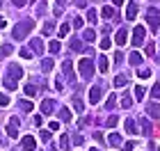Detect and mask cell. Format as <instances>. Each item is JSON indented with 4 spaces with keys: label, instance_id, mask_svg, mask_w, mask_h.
Returning a JSON list of instances; mask_svg holds the SVG:
<instances>
[{
    "label": "cell",
    "instance_id": "obj_1",
    "mask_svg": "<svg viewBox=\"0 0 160 151\" xmlns=\"http://www.w3.org/2000/svg\"><path fill=\"white\" fill-rule=\"evenodd\" d=\"M32 28H34V21H32V18H25L23 23H18L16 28H14V32H12L14 39H25L28 34L32 32Z\"/></svg>",
    "mask_w": 160,
    "mask_h": 151
},
{
    "label": "cell",
    "instance_id": "obj_2",
    "mask_svg": "<svg viewBox=\"0 0 160 151\" xmlns=\"http://www.w3.org/2000/svg\"><path fill=\"white\" fill-rule=\"evenodd\" d=\"M78 67H80V76L82 78H92L94 76V60L92 57H82V60L78 62Z\"/></svg>",
    "mask_w": 160,
    "mask_h": 151
},
{
    "label": "cell",
    "instance_id": "obj_3",
    "mask_svg": "<svg viewBox=\"0 0 160 151\" xmlns=\"http://www.w3.org/2000/svg\"><path fill=\"white\" fill-rule=\"evenodd\" d=\"M147 21H149V30H151V32H158L160 18H158V9H156V7H151V9L147 12Z\"/></svg>",
    "mask_w": 160,
    "mask_h": 151
},
{
    "label": "cell",
    "instance_id": "obj_4",
    "mask_svg": "<svg viewBox=\"0 0 160 151\" xmlns=\"http://www.w3.org/2000/svg\"><path fill=\"white\" fill-rule=\"evenodd\" d=\"M144 34H147V30H144L142 25H137L135 30H133V44H135V46H140L142 41H144Z\"/></svg>",
    "mask_w": 160,
    "mask_h": 151
},
{
    "label": "cell",
    "instance_id": "obj_5",
    "mask_svg": "<svg viewBox=\"0 0 160 151\" xmlns=\"http://www.w3.org/2000/svg\"><path fill=\"white\" fill-rule=\"evenodd\" d=\"M21 147H23L25 151H32V149H37V140H34L32 135H25V138L21 140Z\"/></svg>",
    "mask_w": 160,
    "mask_h": 151
},
{
    "label": "cell",
    "instance_id": "obj_6",
    "mask_svg": "<svg viewBox=\"0 0 160 151\" xmlns=\"http://www.w3.org/2000/svg\"><path fill=\"white\" fill-rule=\"evenodd\" d=\"M7 135H9V138H18V117H14L9 121V126H7Z\"/></svg>",
    "mask_w": 160,
    "mask_h": 151
},
{
    "label": "cell",
    "instance_id": "obj_7",
    "mask_svg": "<svg viewBox=\"0 0 160 151\" xmlns=\"http://www.w3.org/2000/svg\"><path fill=\"white\" fill-rule=\"evenodd\" d=\"M98 101H101V87H98V85H94V87L89 89V103L96 105Z\"/></svg>",
    "mask_w": 160,
    "mask_h": 151
},
{
    "label": "cell",
    "instance_id": "obj_8",
    "mask_svg": "<svg viewBox=\"0 0 160 151\" xmlns=\"http://www.w3.org/2000/svg\"><path fill=\"white\" fill-rule=\"evenodd\" d=\"M7 71H9V78H14V80L23 76V69H21L18 64H9V69H7Z\"/></svg>",
    "mask_w": 160,
    "mask_h": 151
},
{
    "label": "cell",
    "instance_id": "obj_9",
    "mask_svg": "<svg viewBox=\"0 0 160 151\" xmlns=\"http://www.w3.org/2000/svg\"><path fill=\"white\" fill-rule=\"evenodd\" d=\"M114 41H117V46H123L128 41V32H126V28H121V30L117 32V37H114Z\"/></svg>",
    "mask_w": 160,
    "mask_h": 151
},
{
    "label": "cell",
    "instance_id": "obj_10",
    "mask_svg": "<svg viewBox=\"0 0 160 151\" xmlns=\"http://www.w3.org/2000/svg\"><path fill=\"white\" fill-rule=\"evenodd\" d=\"M53 108H55V101H53V98H46V101L41 103V112H43V114H50V112H53Z\"/></svg>",
    "mask_w": 160,
    "mask_h": 151
},
{
    "label": "cell",
    "instance_id": "obj_11",
    "mask_svg": "<svg viewBox=\"0 0 160 151\" xmlns=\"http://www.w3.org/2000/svg\"><path fill=\"white\" fill-rule=\"evenodd\" d=\"M123 126H126V133H128V135H135V133H140V131H137V124H135L133 119H126V121H123Z\"/></svg>",
    "mask_w": 160,
    "mask_h": 151
},
{
    "label": "cell",
    "instance_id": "obj_12",
    "mask_svg": "<svg viewBox=\"0 0 160 151\" xmlns=\"http://www.w3.org/2000/svg\"><path fill=\"white\" fill-rule=\"evenodd\" d=\"M30 48H32L37 55H41V53H43V41H41V39H32V41H30Z\"/></svg>",
    "mask_w": 160,
    "mask_h": 151
},
{
    "label": "cell",
    "instance_id": "obj_13",
    "mask_svg": "<svg viewBox=\"0 0 160 151\" xmlns=\"http://www.w3.org/2000/svg\"><path fill=\"white\" fill-rule=\"evenodd\" d=\"M147 112H149V114H151L153 119H160V105H158V103H149Z\"/></svg>",
    "mask_w": 160,
    "mask_h": 151
},
{
    "label": "cell",
    "instance_id": "obj_14",
    "mask_svg": "<svg viewBox=\"0 0 160 151\" xmlns=\"http://www.w3.org/2000/svg\"><path fill=\"white\" fill-rule=\"evenodd\" d=\"M140 126H142V133H147V135L153 131V126H151V121H149L147 117H142V119H140Z\"/></svg>",
    "mask_w": 160,
    "mask_h": 151
},
{
    "label": "cell",
    "instance_id": "obj_15",
    "mask_svg": "<svg viewBox=\"0 0 160 151\" xmlns=\"http://www.w3.org/2000/svg\"><path fill=\"white\" fill-rule=\"evenodd\" d=\"M135 16H137V5H135V3H130V5H128V9H126V18H128V21H133Z\"/></svg>",
    "mask_w": 160,
    "mask_h": 151
},
{
    "label": "cell",
    "instance_id": "obj_16",
    "mask_svg": "<svg viewBox=\"0 0 160 151\" xmlns=\"http://www.w3.org/2000/svg\"><path fill=\"white\" fill-rule=\"evenodd\" d=\"M128 62L133 64V67H140V64H142V55L140 53H130L128 55Z\"/></svg>",
    "mask_w": 160,
    "mask_h": 151
},
{
    "label": "cell",
    "instance_id": "obj_17",
    "mask_svg": "<svg viewBox=\"0 0 160 151\" xmlns=\"http://www.w3.org/2000/svg\"><path fill=\"white\" fill-rule=\"evenodd\" d=\"M53 64H55V62H53V57H46V60L41 62V71H43V73H48V71L53 69Z\"/></svg>",
    "mask_w": 160,
    "mask_h": 151
},
{
    "label": "cell",
    "instance_id": "obj_18",
    "mask_svg": "<svg viewBox=\"0 0 160 151\" xmlns=\"http://www.w3.org/2000/svg\"><path fill=\"white\" fill-rule=\"evenodd\" d=\"M108 67H110V64H108V57H98V71L101 73H108Z\"/></svg>",
    "mask_w": 160,
    "mask_h": 151
},
{
    "label": "cell",
    "instance_id": "obj_19",
    "mask_svg": "<svg viewBox=\"0 0 160 151\" xmlns=\"http://www.w3.org/2000/svg\"><path fill=\"white\" fill-rule=\"evenodd\" d=\"M2 85H5L7 89H16V80H14V78H9V76L2 78Z\"/></svg>",
    "mask_w": 160,
    "mask_h": 151
},
{
    "label": "cell",
    "instance_id": "obj_20",
    "mask_svg": "<svg viewBox=\"0 0 160 151\" xmlns=\"http://www.w3.org/2000/svg\"><path fill=\"white\" fill-rule=\"evenodd\" d=\"M108 142H110L112 147H119V144H121V138H119L117 133H110V138H108Z\"/></svg>",
    "mask_w": 160,
    "mask_h": 151
},
{
    "label": "cell",
    "instance_id": "obj_21",
    "mask_svg": "<svg viewBox=\"0 0 160 151\" xmlns=\"http://www.w3.org/2000/svg\"><path fill=\"white\" fill-rule=\"evenodd\" d=\"M60 119L62 121H71V110H69V108H62V110H60Z\"/></svg>",
    "mask_w": 160,
    "mask_h": 151
},
{
    "label": "cell",
    "instance_id": "obj_22",
    "mask_svg": "<svg viewBox=\"0 0 160 151\" xmlns=\"http://www.w3.org/2000/svg\"><path fill=\"white\" fill-rule=\"evenodd\" d=\"M126 83H128V78H126V76H123V73H121V76H117V78H114V87H123V85H126Z\"/></svg>",
    "mask_w": 160,
    "mask_h": 151
},
{
    "label": "cell",
    "instance_id": "obj_23",
    "mask_svg": "<svg viewBox=\"0 0 160 151\" xmlns=\"http://www.w3.org/2000/svg\"><path fill=\"white\" fill-rule=\"evenodd\" d=\"M69 30H71V25H69V23H64V25L60 28V32H57V37H60V39H64V37L69 34Z\"/></svg>",
    "mask_w": 160,
    "mask_h": 151
},
{
    "label": "cell",
    "instance_id": "obj_24",
    "mask_svg": "<svg viewBox=\"0 0 160 151\" xmlns=\"http://www.w3.org/2000/svg\"><path fill=\"white\" fill-rule=\"evenodd\" d=\"M82 37H85V41H94V39H96V32H94V30H85Z\"/></svg>",
    "mask_w": 160,
    "mask_h": 151
},
{
    "label": "cell",
    "instance_id": "obj_25",
    "mask_svg": "<svg viewBox=\"0 0 160 151\" xmlns=\"http://www.w3.org/2000/svg\"><path fill=\"white\" fill-rule=\"evenodd\" d=\"M48 48H50V53H60V48H62V46H60V39L50 41V46H48Z\"/></svg>",
    "mask_w": 160,
    "mask_h": 151
},
{
    "label": "cell",
    "instance_id": "obj_26",
    "mask_svg": "<svg viewBox=\"0 0 160 151\" xmlns=\"http://www.w3.org/2000/svg\"><path fill=\"white\" fill-rule=\"evenodd\" d=\"M103 18H114V9L112 7H103Z\"/></svg>",
    "mask_w": 160,
    "mask_h": 151
},
{
    "label": "cell",
    "instance_id": "obj_27",
    "mask_svg": "<svg viewBox=\"0 0 160 151\" xmlns=\"http://www.w3.org/2000/svg\"><path fill=\"white\" fill-rule=\"evenodd\" d=\"M18 108H21V110H25V112H30L32 110V103H30V101H21Z\"/></svg>",
    "mask_w": 160,
    "mask_h": 151
},
{
    "label": "cell",
    "instance_id": "obj_28",
    "mask_svg": "<svg viewBox=\"0 0 160 151\" xmlns=\"http://www.w3.org/2000/svg\"><path fill=\"white\" fill-rule=\"evenodd\" d=\"M87 18H89L92 23H96V18H98V14H96V9H89V12H87Z\"/></svg>",
    "mask_w": 160,
    "mask_h": 151
},
{
    "label": "cell",
    "instance_id": "obj_29",
    "mask_svg": "<svg viewBox=\"0 0 160 151\" xmlns=\"http://www.w3.org/2000/svg\"><path fill=\"white\" fill-rule=\"evenodd\" d=\"M98 46H101V50H108V48L112 46V41H110V39H101V44H98Z\"/></svg>",
    "mask_w": 160,
    "mask_h": 151
},
{
    "label": "cell",
    "instance_id": "obj_30",
    "mask_svg": "<svg viewBox=\"0 0 160 151\" xmlns=\"http://www.w3.org/2000/svg\"><path fill=\"white\" fill-rule=\"evenodd\" d=\"M25 94H28V96H34V94H37V87H34V85H28V87H25Z\"/></svg>",
    "mask_w": 160,
    "mask_h": 151
},
{
    "label": "cell",
    "instance_id": "obj_31",
    "mask_svg": "<svg viewBox=\"0 0 160 151\" xmlns=\"http://www.w3.org/2000/svg\"><path fill=\"white\" fill-rule=\"evenodd\" d=\"M117 121H119L117 114H110V117H108V126H117Z\"/></svg>",
    "mask_w": 160,
    "mask_h": 151
},
{
    "label": "cell",
    "instance_id": "obj_32",
    "mask_svg": "<svg viewBox=\"0 0 160 151\" xmlns=\"http://www.w3.org/2000/svg\"><path fill=\"white\" fill-rule=\"evenodd\" d=\"M60 144H62V149H69V135H62V138H60Z\"/></svg>",
    "mask_w": 160,
    "mask_h": 151
},
{
    "label": "cell",
    "instance_id": "obj_33",
    "mask_svg": "<svg viewBox=\"0 0 160 151\" xmlns=\"http://www.w3.org/2000/svg\"><path fill=\"white\" fill-rule=\"evenodd\" d=\"M73 108H76L78 112H82V108H85V105H82V101H80V98H73Z\"/></svg>",
    "mask_w": 160,
    "mask_h": 151
},
{
    "label": "cell",
    "instance_id": "obj_34",
    "mask_svg": "<svg viewBox=\"0 0 160 151\" xmlns=\"http://www.w3.org/2000/svg\"><path fill=\"white\" fill-rule=\"evenodd\" d=\"M0 105H9V96L2 94V92H0Z\"/></svg>",
    "mask_w": 160,
    "mask_h": 151
},
{
    "label": "cell",
    "instance_id": "obj_35",
    "mask_svg": "<svg viewBox=\"0 0 160 151\" xmlns=\"http://www.w3.org/2000/svg\"><path fill=\"white\" fill-rule=\"evenodd\" d=\"M71 67H73L71 62H64V67H62V69H64V73H67L69 78H71Z\"/></svg>",
    "mask_w": 160,
    "mask_h": 151
},
{
    "label": "cell",
    "instance_id": "obj_36",
    "mask_svg": "<svg viewBox=\"0 0 160 151\" xmlns=\"http://www.w3.org/2000/svg\"><path fill=\"white\" fill-rule=\"evenodd\" d=\"M71 48H73V50H82V41H71Z\"/></svg>",
    "mask_w": 160,
    "mask_h": 151
},
{
    "label": "cell",
    "instance_id": "obj_37",
    "mask_svg": "<svg viewBox=\"0 0 160 151\" xmlns=\"http://www.w3.org/2000/svg\"><path fill=\"white\" fill-rule=\"evenodd\" d=\"M130 105H133V98H130V96H126L121 101V108H130Z\"/></svg>",
    "mask_w": 160,
    "mask_h": 151
},
{
    "label": "cell",
    "instance_id": "obj_38",
    "mask_svg": "<svg viewBox=\"0 0 160 151\" xmlns=\"http://www.w3.org/2000/svg\"><path fill=\"white\" fill-rule=\"evenodd\" d=\"M71 25H73V28H82V18H80V16H76L73 21H71Z\"/></svg>",
    "mask_w": 160,
    "mask_h": 151
},
{
    "label": "cell",
    "instance_id": "obj_39",
    "mask_svg": "<svg viewBox=\"0 0 160 151\" xmlns=\"http://www.w3.org/2000/svg\"><path fill=\"white\" fill-rule=\"evenodd\" d=\"M135 98H144V87H135Z\"/></svg>",
    "mask_w": 160,
    "mask_h": 151
},
{
    "label": "cell",
    "instance_id": "obj_40",
    "mask_svg": "<svg viewBox=\"0 0 160 151\" xmlns=\"http://www.w3.org/2000/svg\"><path fill=\"white\" fill-rule=\"evenodd\" d=\"M151 96H153V98H160V85H156V87L151 89Z\"/></svg>",
    "mask_w": 160,
    "mask_h": 151
},
{
    "label": "cell",
    "instance_id": "obj_41",
    "mask_svg": "<svg viewBox=\"0 0 160 151\" xmlns=\"http://www.w3.org/2000/svg\"><path fill=\"white\" fill-rule=\"evenodd\" d=\"M149 76H151V71H149V69H140V78H144V80H147Z\"/></svg>",
    "mask_w": 160,
    "mask_h": 151
},
{
    "label": "cell",
    "instance_id": "obj_42",
    "mask_svg": "<svg viewBox=\"0 0 160 151\" xmlns=\"http://www.w3.org/2000/svg\"><path fill=\"white\" fill-rule=\"evenodd\" d=\"M21 55H23L25 60H30V57H32V53H30V50H28V48H21Z\"/></svg>",
    "mask_w": 160,
    "mask_h": 151
},
{
    "label": "cell",
    "instance_id": "obj_43",
    "mask_svg": "<svg viewBox=\"0 0 160 151\" xmlns=\"http://www.w3.org/2000/svg\"><path fill=\"white\" fill-rule=\"evenodd\" d=\"M50 32H53V23H46L43 25V34H50Z\"/></svg>",
    "mask_w": 160,
    "mask_h": 151
},
{
    "label": "cell",
    "instance_id": "obj_44",
    "mask_svg": "<svg viewBox=\"0 0 160 151\" xmlns=\"http://www.w3.org/2000/svg\"><path fill=\"white\" fill-rule=\"evenodd\" d=\"M135 149V142H126V144H123V151H133Z\"/></svg>",
    "mask_w": 160,
    "mask_h": 151
},
{
    "label": "cell",
    "instance_id": "obj_45",
    "mask_svg": "<svg viewBox=\"0 0 160 151\" xmlns=\"http://www.w3.org/2000/svg\"><path fill=\"white\" fill-rule=\"evenodd\" d=\"M9 53H12V46L5 44V46H2V53H0V55H9Z\"/></svg>",
    "mask_w": 160,
    "mask_h": 151
},
{
    "label": "cell",
    "instance_id": "obj_46",
    "mask_svg": "<svg viewBox=\"0 0 160 151\" xmlns=\"http://www.w3.org/2000/svg\"><path fill=\"white\" fill-rule=\"evenodd\" d=\"M156 53V46L153 44H147V55H153Z\"/></svg>",
    "mask_w": 160,
    "mask_h": 151
},
{
    "label": "cell",
    "instance_id": "obj_47",
    "mask_svg": "<svg viewBox=\"0 0 160 151\" xmlns=\"http://www.w3.org/2000/svg\"><path fill=\"white\" fill-rule=\"evenodd\" d=\"M48 128H50V131H60V124H57V121H50Z\"/></svg>",
    "mask_w": 160,
    "mask_h": 151
},
{
    "label": "cell",
    "instance_id": "obj_48",
    "mask_svg": "<svg viewBox=\"0 0 160 151\" xmlns=\"http://www.w3.org/2000/svg\"><path fill=\"white\" fill-rule=\"evenodd\" d=\"M114 103H117V101H114V96H110V98H108V110H112V108H114Z\"/></svg>",
    "mask_w": 160,
    "mask_h": 151
},
{
    "label": "cell",
    "instance_id": "obj_49",
    "mask_svg": "<svg viewBox=\"0 0 160 151\" xmlns=\"http://www.w3.org/2000/svg\"><path fill=\"white\" fill-rule=\"evenodd\" d=\"M76 7H80V9H85V7H87V0H76Z\"/></svg>",
    "mask_w": 160,
    "mask_h": 151
},
{
    "label": "cell",
    "instance_id": "obj_50",
    "mask_svg": "<svg viewBox=\"0 0 160 151\" xmlns=\"http://www.w3.org/2000/svg\"><path fill=\"white\" fill-rule=\"evenodd\" d=\"M41 140L48 142V140H50V133H48V131H41Z\"/></svg>",
    "mask_w": 160,
    "mask_h": 151
},
{
    "label": "cell",
    "instance_id": "obj_51",
    "mask_svg": "<svg viewBox=\"0 0 160 151\" xmlns=\"http://www.w3.org/2000/svg\"><path fill=\"white\" fill-rule=\"evenodd\" d=\"M12 3H14V5H16V7H23V5L28 3V0H12Z\"/></svg>",
    "mask_w": 160,
    "mask_h": 151
},
{
    "label": "cell",
    "instance_id": "obj_52",
    "mask_svg": "<svg viewBox=\"0 0 160 151\" xmlns=\"http://www.w3.org/2000/svg\"><path fill=\"white\" fill-rule=\"evenodd\" d=\"M5 25H7V18H5V16H0V30H2Z\"/></svg>",
    "mask_w": 160,
    "mask_h": 151
},
{
    "label": "cell",
    "instance_id": "obj_53",
    "mask_svg": "<svg viewBox=\"0 0 160 151\" xmlns=\"http://www.w3.org/2000/svg\"><path fill=\"white\" fill-rule=\"evenodd\" d=\"M60 3V7H64V5H69V0H57Z\"/></svg>",
    "mask_w": 160,
    "mask_h": 151
},
{
    "label": "cell",
    "instance_id": "obj_54",
    "mask_svg": "<svg viewBox=\"0 0 160 151\" xmlns=\"http://www.w3.org/2000/svg\"><path fill=\"white\" fill-rule=\"evenodd\" d=\"M112 3H114V5H123V0H112Z\"/></svg>",
    "mask_w": 160,
    "mask_h": 151
},
{
    "label": "cell",
    "instance_id": "obj_55",
    "mask_svg": "<svg viewBox=\"0 0 160 151\" xmlns=\"http://www.w3.org/2000/svg\"><path fill=\"white\" fill-rule=\"evenodd\" d=\"M92 151H101V149H92Z\"/></svg>",
    "mask_w": 160,
    "mask_h": 151
}]
</instances>
